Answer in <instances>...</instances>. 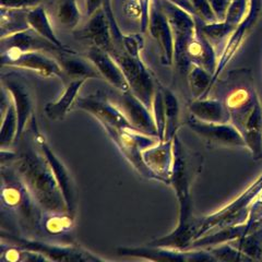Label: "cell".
<instances>
[{
  "mask_svg": "<svg viewBox=\"0 0 262 262\" xmlns=\"http://www.w3.org/2000/svg\"><path fill=\"white\" fill-rule=\"evenodd\" d=\"M34 140L39 151L43 153L57 183L60 187L66 204H67L68 213L72 216H76L78 207V190L75 180H73V177L70 174V170L55 154L51 145L46 141L45 137L38 130H36V133L34 134Z\"/></svg>",
  "mask_w": 262,
  "mask_h": 262,
  "instance_id": "cell-11",
  "label": "cell"
},
{
  "mask_svg": "<svg viewBox=\"0 0 262 262\" xmlns=\"http://www.w3.org/2000/svg\"><path fill=\"white\" fill-rule=\"evenodd\" d=\"M216 261H252L248 256H246L239 249H237L231 243H224L207 248Z\"/></svg>",
  "mask_w": 262,
  "mask_h": 262,
  "instance_id": "cell-36",
  "label": "cell"
},
{
  "mask_svg": "<svg viewBox=\"0 0 262 262\" xmlns=\"http://www.w3.org/2000/svg\"><path fill=\"white\" fill-rule=\"evenodd\" d=\"M27 13L28 10L2 8V37L29 29Z\"/></svg>",
  "mask_w": 262,
  "mask_h": 262,
  "instance_id": "cell-33",
  "label": "cell"
},
{
  "mask_svg": "<svg viewBox=\"0 0 262 262\" xmlns=\"http://www.w3.org/2000/svg\"><path fill=\"white\" fill-rule=\"evenodd\" d=\"M195 34L191 40L189 48H188V58H189L191 64L200 66L203 69L211 72L212 75H214L219 60L215 53V47L204 35L201 29V20L195 18Z\"/></svg>",
  "mask_w": 262,
  "mask_h": 262,
  "instance_id": "cell-21",
  "label": "cell"
},
{
  "mask_svg": "<svg viewBox=\"0 0 262 262\" xmlns=\"http://www.w3.org/2000/svg\"><path fill=\"white\" fill-rule=\"evenodd\" d=\"M10 164L43 212L68 213L60 187L38 147L27 144Z\"/></svg>",
  "mask_w": 262,
  "mask_h": 262,
  "instance_id": "cell-2",
  "label": "cell"
},
{
  "mask_svg": "<svg viewBox=\"0 0 262 262\" xmlns=\"http://www.w3.org/2000/svg\"><path fill=\"white\" fill-rule=\"evenodd\" d=\"M227 84L231 89L227 91L223 102L231 116V122L241 131L260 98L247 70L229 73Z\"/></svg>",
  "mask_w": 262,
  "mask_h": 262,
  "instance_id": "cell-6",
  "label": "cell"
},
{
  "mask_svg": "<svg viewBox=\"0 0 262 262\" xmlns=\"http://www.w3.org/2000/svg\"><path fill=\"white\" fill-rule=\"evenodd\" d=\"M120 257L137 258L149 261H216L207 248L176 249L161 246H136V247H119L116 249Z\"/></svg>",
  "mask_w": 262,
  "mask_h": 262,
  "instance_id": "cell-10",
  "label": "cell"
},
{
  "mask_svg": "<svg viewBox=\"0 0 262 262\" xmlns=\"http://www.w3.org/2000/svg\"><path fill=\"white\" fill-rule=\"evenodd\" d=\"M152 113L158 128L159 140L163 141L164 134H165V102H164L161 86H158L157 92H155L152 104Z\"/></svg>",
  "mask_w": 262,
  "mask_h": 262,
  "instance_id": "cell-37",
  "label": "cell"
},
{
  "mask_svg": "<svg viewBox=\"0 0 262 262\" xmlns=\"http://www.w3.org/2000/svg\"><path fill=\"white\" fill-rule=\"evenodd\" d=\"M202 157L187 149L177 135L174 139V165L169 185L175 190L178 201V221L174 231L147 245L161 247L188 249L195 239L198 220L192 216L191 187L194 178L201 170Z\"/></svg>",
  "mask_w": 262,
  "mask_h": 262,
  "instance_id": "cell-1",
  "label": "cell"
},
{
  "mask_svg": "<svg viewBox=\"0 0 262 262\" xmlns=\"http://www.w3.org/2000/svg\"><path fill=\"white\" fill-rule=\"evenodd\" d=\"M241 133L247 150L255 160L262 159V103L259 101L246 120Z\"/></svg>",
  "mask_w": 262,
  "mask_h": 262,
  "instance_id": "cell-25",
  "label": "cell"
},
{
  "mask_svg": "<svg viewBox=\"0 0 262 262\" xmlns=\"http://www.w3.org/2000/svg\"><path fill=\"white\" fill-rule=\"evenodd\" d=\"M247 11L248 0H232L227 9L224 22L234 29H237V27L244 21Z\"/></svg>",
  "mask_w": 262,
  "mask_h": 262,
  "instance_id": "cell-38",
  "label": "cell"
},
{
  "mask_svg": "<svg viewBox=\"0 0 262 262\" xmlns=\"http://www.w3.org/2000/svg\"><path fill=\"white\" fill-rule=\"evenodd\" d=\"M42 0H0L2 8L16 10H30L38 6Z\"/></svg>",
  "mask_w": 262,
  "mask_h": 262,
  "instance_id": "cell-41",
  "label": "cell"
},
{
  "mask_svg": "<svg viewBox=\"0 0 262 262\" xmlns=\"http://www.w3.org/2000/svg\"><path fill=\"white\" fill-rule=\"evenodd\" d=\"M201 29L204 35L209 38L213 45L224 43L236 30L233 27L228 26L224 21H216L212 23H204L201 21Z\"/></svg>",
  "mask_w": 262,
  "mask_h": 262,
  "instance_id": "cell-35",
  "label": "cell"
},
{
  "mask_svg": "<svg viewBox=\"0 0 262 262\" xmlns=\"http://www.w3.org/2000/svg\"><path fill=\"white\" fill-rule=\"evenodd\" d=\"M2 182L4 210L9 211L29 231L40 232L43 210L39 208L13 167L3 165Z\"/></svg>",
  "mask_w": 262,
  "mask_h": 262,
  "instance_id": "cell-3",
  "label": "cell"
},
{
  "mask_svg": "<svg viewBox=\"0 0 262 262\" xmlns=\"http://www.w3.org/2000/svg\"><path fill=\"white\" fill-rule=\"evenodd\" d=\"M124 10L129 18L138 19L139 21H140L141 9H140V6H139L137 0H130V2L126 3L124 6Z\"/></svg>",
  "mask_w": 262,
  "mask_h": 262,
  "instance_id": "cell-45",
  "label": "cell"
},
{
  "mask_svg": "<svg viewBox=\"0 0 262 262\" xmlns=\"http://www.w3.org/2000/svg\"><path fill=\"white\" fill-rule=\"evenodd\" d=\"M162 10L166 14L174 34V63L182 75H187L191 63L188 58V48L195 34V16L171 3L170 0H158Z\"/></svg>",
  "mask_w": 262,
  "mask_h": 262,
  "instance_id": "cell-5",
  "label": "cell"
},
{
  "mask_svg": "<svg viewBox=\"0 0 262 262\" xmlns=\"http://www.w3.org/2000/svg\"><path fill=\"white\" fill-rule=\"evenodd\" d=\"M219 22L224 21L226 12L232 0H208Z\"/></svg>",
  "mask_w": 262,
  "mask_h": 262,
  "instance_id": "cell-43",
  "label": "cell"
},
{
  "mask_svg": "<svg viewBox=\"0 0 262 262\" xmlns=\"http://www.w3.org/2000/svg\"><path fill=\"white\" fill-rule=\"evenodd\" d=\"M75 105L78 108L92 115L100 125L106 124L117 128L136 130L122 112L108 98L90 95L77 98Z\"/></svg>",
  "mask_w": 262,
  "mask_h": 262,
  "instance_id": "cell-16",
  "label": "cell"
},
{
  "mask_svg": "<svg viewBox=\"0 0 262 262\" xmlns=\"http://www.w3.org/2000/svg\"><path fill=\"white\" fill-rule=\"evenodd\" d=\"M27 20L29 23V27L32 30H34L37 34L46 38L63 52L71 51V48L66 46L55 34L51 20H49V16L44 8L37 6L35 8H33V9L28 10Z\"/></svg>",
  "mask_w": 262,
  "mask_h": 262,
  "instance_id": "cell-27",
  "label": "cell"
},
{
  "mask_svg": "<svg viewBox=\"0 0 262 262\" xmlns=\"http://www.w3.org/2000/svg\"><path fill=\"white\" fill-rule=\"evenodd\" d=\"M262 11V0H248V11L245 19L251 21L253 24L259 19V15Z\"/></svg>",
  "mask_w": 262,
  "mask_h": 262,
  "instance_id": "cell-44",
  "label": "cell"
},
{
  "mask_svg": "<svg viewBox=\"0 0 262 262\" xmlns=\"http://www.w3.org/2000/svg\"><path fill=\"white\" fill-rule=\"evenodd\" d=\"M114 104L122 112L137 131L159 138L152 111L146 107L133 92H119L118 100Z\"/></svg>",
  "mask_w": 262,
  "mask_h": 262,
  "instance_id": "cell-15",
  "label": "cell"
},
{
  "mask_svg": "<svg viewBox=\"0 0 262 262\" xmlns=\"http://www.w3.org/2000/svg\"><path fill=\"white\" fill-rule=\"evenodd\" d=\"M56 20L67 30H75L81 20L78 0H57Z\"/></svg>",
  "mask_w": 262,
  "mask_h": 262,
  "instance_id": "cell-32",
  "label": "cell"
},
{
  "mask_svg": "<svg viewBox=\"0 0 262 262\" xmlns=\"http://www.w3.org/2000/svg\"><path fill=\"white\" fill-rule=\"evenodd\" d=\"M2 114L0 145H2V149H6L19 139V119L12 101H10L7 110Z\"/></svg>",
  "mask_w": 262,
  "mask_h": 262,
  "instance_id": "cell-30",
  "label": "cell"
},
{
  "mask_svg": "<svg viewBox=\"0 0 262 262\" xmlns=\"http://www.w3.org/2000/svg\"><path fill=\"white\" fill-rule=\"evenodd\" d=\"M137 2L141 9V19L139 21V23H140V30L142 33H145L146 31H149L152 0H137Z\"/></svg>",
  "mask_w": 262,
  "mask_h": 262,
  "instance_id": "cell-42",
  "label": "cell"
},
{
  "mask_svg": "<svg viewBox=\"0 0 262 262\" xmlns=\"http://www.w3.org/2000/svg\"><path fill=\"white\" fill-rule=\"evenodd\" d=\"M75 216L68 213H46L43 212L40 231L48 235H63L70 232L73 226Z\"/></svg>",
  "mask_w": 262,
  "mask_h": 262,
  "instance_id": "cell-31",
  "label": "cell"
},
{
  "mask_svg": "<svg viewBox=\"0 0 262 262\" xmlns=\"http://www.w3.org/2000/svg\"><path fill=\"white\" fill-rule=\"evenodd\" d=\"M149 32L160 47L162 63L164 66L173 64L175 52L174 34L167 16L162 10L158 0L151 9Z\"/></svg>",
  "mask_w": 262,
  "mask_h": 262,
  "instance_id": "cell-17",
  "label": "cell"
},
{
  "mask_svg": "<svg viewBox=\"0 0 262 262\" xmlns=\"http://www.w3.org/2000/svg\"><path fill=\"white\" fill-rule=\"evenodd\" d=\"M56 57L63 73L71 80L102 79L94 63L88 57H81L72 49L68 52H57Z\"/></svg>",
  "mask_w": 262,
  "mask_h": 262,
  "instance_id": "cell-23",
  "label": "cell"
},
{
  "mask_svg": "<svg viewBox=\"0 0 262 262\" xmlns=\"http://www.w3.org/2000/svg\"><path fill=\"white\" fill-rule=\"evenodd\" d=\"M187 82L189 86L192 100L207 97L212 89L213 75L200 66L191 64L189 71L187 72Z\"/></svg>",
  "mask_w": 262,
  "mask_h": 262,
  "instance_id": "cell-29",
  "label": "cell"
},
{
  "mask_svg": "<svg viewBox=\"0 0 262 262\" xmlns=\"http://www.w3.org/2000/svg\"><path fill=\"white\" fill-rule=\"evenodd\" d=\"M229 243L246 256H248L252 261L262 260V227L242 237V238Z\"/></svg>",
  "mask_w": 262,
  "mask_h": 262,
  "instance_id": "cell-34",
  "label": "cell"
},
{
  "mask_svg": "<svg viewBox=\"0 0 262 262\" xmlns=\"http://www.w3.org/2000/svg\"><path fill=\"white\" fill-rule=\"evenodd\" d=\"M106 0H85V8H86V14L90 16L93 15L97 10H100L103 7Z\"/></svg>",
  "mask_w": 262,
  "mask_h": 262,
  "instance_id": "cell-46",
  "label": "cell"
},
{
  "mask_svg": "<svg viewBox=\"0 0 262 262\" xmlns=\"http://www.w3.org/2000/svg\"><path fill=\"white\" fill-rule=\"evenodd\" d=\"M3 51L13 49L19 52H60L61 49L49 42L31 28L2 37Z\"/></svg>",
  "mask_w": 262,
  "mask_h": 262,
  "instance_id": "cell-20",
  "label": "cell"
},
{
  "mask_svg": "<svg viewBox=\"0 0 262 262\" xmlns=\"http://www.w3.org/2000/svg\"><path fill=\"white\" fill-rule=\"evenodd\" d=\"M261 194L262 174L231 203L199 220L195 239L220 228L244 223L248 219L252 204Z\"/></svg>",
  "mask_w": 262,
  "mask_h": 262,
  "instance_id": "cell-4",
  "label": "cell"
},
{
  "mask_svg": "<svg viewBox=\"0 0 262 262\" xmlns=\"http://www.w3.org/2000/svg\"><path fill=\"white\" fill-rule=\"evenodd\" d=\"M190 3L192 6L193 16H195V18L200 19L204 23H212L217 21L208 0H190Z\"/></svg>",
  "mask_w": 262,
  "mask_h": 262,
  "instance_id": "cell-40",
  "label": "cell"
},
{
  "mask_svg": "<svg viewBox=\"0 0 262 262\" xmlns=\"http://www.w3.org/2000/svg\"><path fill=\"white\" fill-rule=\"evenodd\" d=\"M160 86L165 102V134L163 141H173L180 126V106L176 94L170 89Z\"/></svg>",
  "mask_w": 262,
  "mask_h": 262,
  "instance_id": "cell-28",
  "label": "cell"
},
{
  "mask_svg": "<svg viewBox=\"0 0 262 262\" xmlns=\"http://www.w3.org/2000/svg\"><path fill=\"white\" fill-rule=\"evenodd\" d=\"M110 54L120 66L129 83L130 91L152 111L153 98L158 86L141 57L137 58L130 56L124 49L118 47H115Z\"/></svg>",
  "mask_w": 262,
  "mask_h": 262,
  "instance_id": "cell-9",
  "label": "cell"
},
{
  "mask_svg": "<svg viewBox=\"0 0 262 262\" xmlns=\"http://www.w3.org/2000/svg\"><path fill=\"white\" fill-rule=\"evenodd\" d=\"M86 80H71L70 83L66 86L62 94L54 102H49L45 106L46 116L53 121L62 120L76 104L78 93L83 86Z\"/></svg>",
  "mask_w": 262,
  "mask_h": 262,
  "instance_id": "cell-26",
  "label": "cell"
},
{
  "mask_svg": "<svg viewBox=\"0 0 262 262\" xmlns=\"http://www.w3.org/2000/svg\"><path fill=\"white\" fill-rule=\"evenodd\" d=\"M78 34L79 38L90 40L91 45L101 48L105 52L111 53L116 47L114 44L115 40L110 22L102 8L90 16L85 28L80 31Z\"/></svg>",
  "mask_w": 262,
  "mask_h": 262,
  "instance_id": "cell-22",
  "label": "cell"
},
{
  "mask_svg": "<svg viewBox=\"0 0 262 262\" xmlns=\"http://www.w3.org/2000/svg\"><path fill=\"white\" fill-rule=\"evenodd\" d=\"M4 89L9 93L15 106L19 119V138L24 133L30 120L34 118L35 98L32 94L28 82L16 72L5 73L2 79Z\"/></svg>",
  "mask_w": 262,
  "mask_h": 262,
  "instance_id": "cell-14",
  "label": "cell"
},
{
  "mask_svg": "<svg viewBox=\"0 0 262 262\" xmlns=\"http://www.w3.org/2000/svg\"><path fill=\"white\" fill-rule=\"evenodd\" d=\"M101 126L104 128L106 134L110 136L113 142L117 145L119 151L129 162L130 165L141 176L155 180L152 171L145 165L143 161L142 151L146 147L157 144V141H160L159 138L147 136L133 129H122L106 124Z\"/></svg>",
  "mask_w": 262,
  "mask_h": 262,
  "instance_id": "cell-7",
  "label": "cell"
},
{
  "mask_svg": "<svg viewBox=\"0 0 262 262\" xmlns=\"http://www.w3.org/2000/svg\"><path fill=\"white\" fill-rule=\"evenodd\" d=\"M3 241L19 246L21 248L34 251L44 256L48 261H104L105 259L78 245H57L38 239H32L11 233H2Z\"/></svg>",
  "mask_w": 262,
  "mask_h": 262,
  "instance_id": "cell-8",
  "label": "cell"
},
{
  "mask_svg": "<svg viewBox=\"0 0 262 262\" xmlns=\"http://www.w3.org/2000/svg\"><path fill=\"white\" fill-rule=\"evenodd\" d=\"M2 66L31 70L47 78H62L64 76L58 60L45 55L44 52H19L7 49L2 53Z\"/></svg>",
  "mask_w": 262,
  "mask_h": 262,
  "instance_id": "cell-12",
  "label": "cell"
},
{
  "mask_svg": "<svg viewBox=\"0 0 262 262\" xmlns=\"http://www.w3.org/2000/svg\"><path fill=\"white\" fill-rule=\"evenodd\" d=\"M145 165L154 175L155 180L169 185L174 165V140L159 141L142 151Z\"/></svg>",
  "mask_w": 262,
  "mask_h": 262,
  "instance_id": "cell-18",
  "label": "cell"
},
{
  "mask_svg": "<svg viewBox=\"0 0 262 262\" xmlns=\"http://www.w3.org/2000/svg\"><path fill=\"white\" fill-rule=\"evenodd\" d=\"M143 33H135V34L124 35L121 40V48L133 57H141V51L144 46V38L142 36Z\"/></svg>",
  "mask_w": 262,
  "mask_h": 262,
  "instance_id": "cell-39",
  "label": "cell"
},
{
  "mask_svg": "<svg viewBox=\"0 0 262 262\" xmlns=\"http://www.w3.org/2000/svg\"><path fill=\"white\" fill-rule=\"evenodd\" d=\"M190 115L196 119L206 122H231V116L223 101L217 98H195L188 103Z\"/></svg>",
  "mask_w": 262,
  "mask_h": 262,
  "instance_id": "cell-24",
  "label": "cell"
},
{
  "mask_svg": "<svg viewBox=\"0 0 262 262\" xmlns=\"http://www.w3.org/2000/svg\"><path fill=\"white\" fill-rule=\"evenodd\" d=\"M86 57L94 63L102 79L107 81L113 88L118 90L119 92L130 91L129 83L120 66L108 52L91 45L86 51Z\"/></svg>",
  "mask_w": 262,
  "mask_h": 262,
  "instance_id": "cell-19",
  "label": "cell"
},
{
  "mask_svg": "<svg viewBox=\"0 0 262 262\" xmlns=\"http://www.w3.org/2000/svg\"><path fill=\"white\" fill-rule=\"evenodd\" d=\"M187 126L210 145L245 147V149H247L242 133L232 122H225V124L206 122L196 119L190 115L187 118Z\"/></svg>",
  "mask_w": 262,
  "mask_h": 262,
  "instance_id": "cell-13",
  "label": "cell"
}]
</instances>
